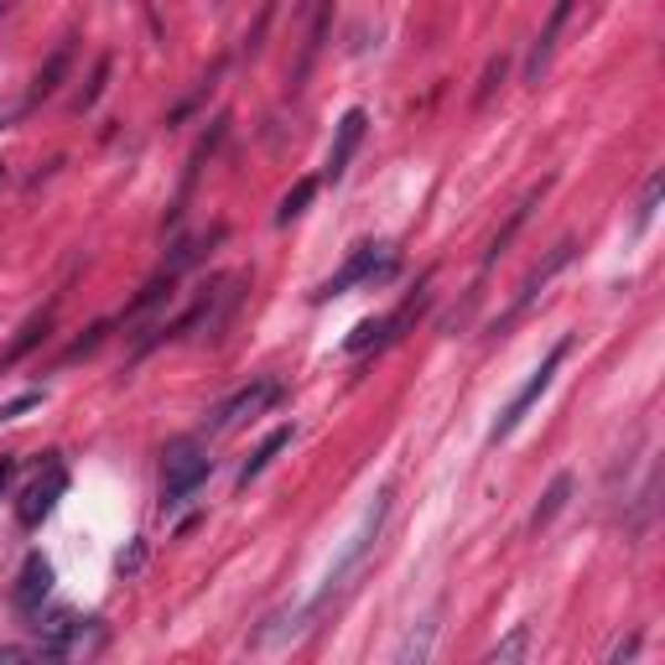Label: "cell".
Listing matches in <instances>:
<instances>
[{"label": "cell", "instance_id": "obj_1", "mask_svg": "<svg viewBox=\"0 0 665 665\" xmlns=\"http://www.w3.org/2000/svg\"><path fill=\"white\" fill-rule=\"evenodd\" d=\"M385 520H391V489H380L370 505H364V515H359V526L343 536V547H339V557H333V567L323 572V588L308 598V609L318 614L323 603H333V598L354 582V572L364 567V557L375 551V541H380V530H385Z\"/></svg>", "mask_w": 665, "mask_h": 665}, {"label": "cell", "instance_id": "obj_2", "mask_svg": "<svg viewBox=\"0 0 665 665\" xmlns=\"http://www.w3.org/2000/svg\"><path fill=\"white\" fill-rule=\"evenodd\" d=\"M208 468V447L198 437H177V443L162 447V510H177V505H188L198 489H204Z\"/></svg>", "mask_w": 665, "mask_h": 665}, {"label": "cell", "instance_id": "obj_3", "mask_svg": "<svg viewBox=\"0 0 665 665\" xmlns=\"http://www.w3.org/2000/svg\"><path fill=\"white\" fill-rule=\"evenodd\" d=\"M395 266L401 260H395L391 245H359V250H349V260H343L339 271L312 291V302H333V297H343V291H354V287H375V281L395 276Z\"/></svg>", "mask_w": 665, "mask_h": 665}, {"label": "cell", "instance_id": "obj_4", "mask_svg": "<svg viewBox=\"0 0 665 665\" xmlns=\"http://www.w3.org/2000/svg\"><path fill=\"white\" fill-rule=\"evenodd\" d=\"M567 349H572V339L551 343V354L541 359L536 370H530V380H526V385H520V391L510 395V406H505V411H499V416H495V427H489V443H505V437H510V432L520 427V422H526V411H530V406H536V401H541V395L551 391V380H557V370H562Z\"/></svg>", "mask_w": 665, "mask_h": 665}, {"label": "cell", "instance_id": "obj_5", "mask_svg": "<svg viewBox=\"0 0 665 665\" xmlns=\"http://www.w3.org/2000/svg\"><path fill=\"white\" fill-rule=\"evenodd\" d=\"M572 256H578V239H562V245H551L547 250V260H536V266H530V276L526 281H520V291H515V302L505 312H499V323H495V333H510L515 323H520V318H526L530 312V302H536V297H541V291L551 287V276L557 271H567V266H572Z\"/></svg>", "mask_w": 665, "mask_h": 665}, {"label": "cell", "instance_id": "obj_6", "mask_svg": "<svg viewBox=\"0 0 665 665\" xmlns=\"http://www.w3.org/2000/svg\"><path fill=\"white\" fill-rule=\"evenodd\" d=\"M63 495H69V468H63L58 458H42L37 478L21 489V499H17V520L27 530H37L52 510H58V499H63Z\"/></svg>", "mask_w": 665, "mask_h": 665}, {"label": "cell", "instance_id": "obj_7", "mask_svg": "<svg viewBox=\"0 0 665 665\" xmlns=\"http://www.w3.org/2000/svg\"><path fill=\"white\" fill-rule=\"evenodd\" d=\"M276 395H281V391H276V380H256V385H245V391H235L229 401H219V406H214V422H208V427H214V432L239 427V422H250V416H260V411L271 406Z\"/></svg>", "mask_w": 665, "mask_h": 665}, {"label": "cell", "instance_id": "obj_8", "mask_svg": "<svg viewBox=\"0 0 665 665\" xmlns=\"http://www.w3.org/2000/svg\"><path fill=\"white\" fill-rule=\"evenodd\" d=\"M48 593H52V562L42 557V551H32V557L21 562V578H17V588H11V603H17V614H37Z\"/></svg>", "mask_w": 665, "mask_h": 665}, {"label": "cell", "instance_id": "obj_9", "mask_svg": "<svg viewBox=\"0 0 665 665\" xmlns=\"http://www.w3.org/2000/svg\"><path fill=\"white\" fill-rule=\"evenodd\" d=\"M567 17H572V0H557L541 37H536V48H530V58H526V84H541V73L551 69V52H557V37H562Z\"/></svg>", "mask_w": 665, "mask_h": 665}, {"label": "cell", "instance_id": "obj_10", "mask_svg": "<svg viewBox=\"0 0 665 665\" xmlns=\"http://www.w3.org/2000/svg\"><path fill=\"white\" fill-rule=\"evenodd\" d=\"M364 131H370V115H364V110H349V115L339 120V136H333V152H328V177H333V183L349 172V162H354Z\"/></svg>", "mask_w": 665, "mask_h": 665}, {"label": "cell", "instance_id": "obj_11", "mask_svg": "<svg viewBox=\"0 0 665 665\" xmlns=\"http://www.w3.org/2000/svg\"><path fill=\"white\" fill-rule=\"evenodd\" d=\"M547 188H551V183H541V188L530 193L526 204H520V208H515V214H510V224H505V229H499V235L489 239V250H484V276L495 271V266H499V256H505V250H510V245H515V235H520V229H526V219H530V208L541 204V193H547Z\"/></svg>", "mask_w": 665, "mask_h": 665}, {"label": "cell", "instance_id": "obj_12", "mask_svg": "<svg viewBox=\"0 0 665 665\" xmlns=\"http://www.w3.org/2000/svg\"><path fill=\"white\" fill-rule=\"evenodd\" d=\"M432 645H437V609H432L422 624H411V634L395 645V661H401V665H427Z\"/></svg>", "mask_w": 665, "mask_h": 665}, {"label": "cell", "instance_id": "obj_13", "mask_svg": "<svg viewBox=\"0 0 665 665\" xmlns=\"http://www.w3.org/2000/svg\"><path fill=\"white\" fill-rule=\"evenodd\" d=\"M572 489H578V478L572 474H557L547 484V495H541V505H536V510H530V530H547L551 520H557V515L567 510V499H572Z\"/></svg>", "mask_w": 665, "mask_h": 665}, {"label": "cell", "instance_id": "obj_14", "mask_svg": "<svg viewBox=\"0 0 665 665\" xmlns=\"http://www.w3.org/2000/svg\"><path fill=\"white\" fill-rule=\"evenodd\" d=\"M291 437H297V427H276L271 437H266V443H260L256 453L245 458V468H239V489H250V484H256V478L266 474V468H271L276 453H281V447H291Z\"/></svg>", "mask_w": 665, "mask_h": 665}, {"label": "cell", "instance_id": "obj_15", "mask_svg": "<svg viewBox=\"0 0 665 665\" xmlns=\"http://www.w3.org/2000/svg\"><path fill=\"white\" fill-rule=\"evenodd\" d=\"M661 198H665V172L655 167L645 177V193H640V204H634V219H630V239H640L655 224V214H661Z\"/></svg>", "mask_w": 665, "mask_h": 665}, {"label": "cell", "instance_id": "obj_16", "mask_svg": "<svg viewBox=\"0 0 665 665\" xmlns=\"http://www.w3.org/2000/svg\"><path fill=\"white\" fill-rule=\"evenodd\" d=\"M69 63H73V42H63V48L52 52V63H48V69L37 73L32 100H27V104H42V100H52V94H58V84H63V73H69Z\"/></svg>", "mask_w": 665, "mask_h": 665}, {"label": "cell", "instance_id": "obj_17", "mask_svg": "<svg viewBox=\"0 0 665 665\" xmlns=\"http://www.w3.org/2000/svg\"><path fill=\"white\" fill-rule=\"evenodd\" d=\"M385 343H395L391 339V318H364V323L343 339V349H349V354H370V349H385Z\"/></svg>", "mask_w": 665, "mask_h": 665}, {"label": "cell", "instance_id": "obj_18", "mask_svg": "<svg viewBox=\"0 0 665 665\" xmlns=\"http://www.w3.org/2000/svg\"><path fill=\"white\" fill-rule=\"evenodd\" d=\"M312 198H318V177H302V183H297V188H291L287 198H281V208H276V224L287 229L291 219H302V214H308V204H312Z\"/></svg>", "mask_w": 665, "mask_h": 665}, {"label": "cell", "instance_id": "obj_19", "mask_svg": "<svg viewBox=\"0 0 665 665\" xmlns=\"http://www.w3.org/2000/svg\"><path fill=\"white\" fill-rule=\"evenodd\" d=\"M48 328H52V312H42V318H32V323L21 328V339H17V343H11V349H6V354H0V364H17V359H21V354H32L37 343L48 339Z\"/></svg>", "mask_w": 665, "mask_h": 665}, {"label": "cell", "instance_id": "obj_20", "mask_svg": "<svg viewBox=\"0 0 665 665\" xmlns=\"http://www.w3.org/2000/svg\"><path fill=\"white\" fill-rule=\"evenodd\" d=\"M526 650H530V624H515L505 640H499L495 650H489V661L495 665H510V661H526Z\"/></svg>", "mask_w": 665, "mask_h": 665}, {"label": "cell", "instance_id": "obj_21", "mask_svg": "<svg viewBox=\"0 0 665 665\" xmlns=\"http://www.w3.org/2000/svg\"><path fill=\"white\" fill-rule=\"evenodd\" d=\"M110 69H115V63H110V58H100V69H94V79H89V89H84V100H79V110H94V104H100V94H104V79H110Z\"/></svg>", "mask_w": 665, "mask_h": 665}, {"label": "cell", "instance_id": "obj_22", "mask_svg": "<svg viewBox=\"0 0 665 665\" xmlns=\"http://www.w3.org/2000/svg\"><path fill=\"white\" fill-rule=\"evenodd\" d=\"M499 79H505V58H495V63H489V73H484V84H478V104H489V94H495Z\"/></svg>", "mask_w": 665, "mask_h": 665}, {"label": "cell", "instance_id": "obj_23", "mask_svg": "<svg viewBox=\"0 0 665 665\" xmlns=\"http://www.w3.org/2000/svg\"><path fill=\"white\" fill-rule=\"evenodd\" d=\"M32 406H42V395H21V401H6V406H0V422H17L21 411H32Z\"/></svg>", "mask_w": 665, "mask_h": 665}, {"label": "cell", "instance_id": "obj_24", "mask_svg": "<svg viewBox=\"0 0 665 665\" xmlns=\"http://www.w3.org/2000/svg\"><path fill=\"white\" fill-rule=\"evenodd\" d=\"M634 650H640V634H630V640H619V645L609 650V661H630Z\"/></svg>", "mask_w": 665, "mask_h": 665}, {"label": "cell", "instance_id": "obj_25", "mask_svg": "<svg viewBox=\"0 0 665 665\" xmlns=\"http://www.w3.org/2000/svg\"><path fill=\"white\" fill-rule=\"evenodd\" d=\"M11 478H17V463H11V458H0V489H6Z\"/></svg>", "mask_w": 665, "mask_h": 665}, {"label": "cell", "instance_id": "obj_26", "mask_svg": "<svg viewBox=\"0 0 665 665\" xmlns=\"http://www.w3.org/2000/svg\"><path fill=\"white\" fill-rule=\"evenodd\" d=\"M6 11H11V0H0V17H6Z\"/></svg>", "mask_w": 665, "mask_h": 665}]
</instances>
